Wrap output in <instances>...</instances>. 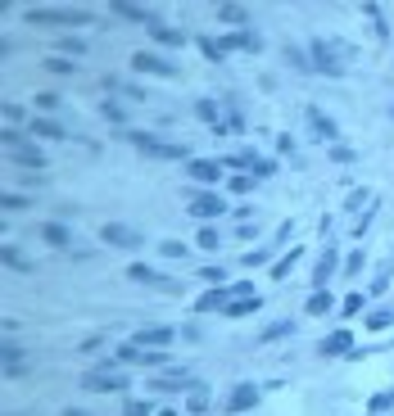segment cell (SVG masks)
I'll return each instance as SVG.
<instances>
[{"instance_id":"f907efd6","label":"cell","mask_w":394,"mask_h":416,"mask_svg":"<svg viewBox=\"0 0 394 416\" xmlns=\"http://www.w3.org/2000/svg\"><path fill=\"white\" fill-rule=\"evenodd\" d=\"M45 68H50V73H59V77H73V73H77L73 59H59V55H55V59H45Z\"/></svg>"},{"instance_id":"7dc6e473","label":"cell","mask_w":394,"mask_h":416,"mask_svg":"<svg viewBox=\"0 0 394 416\" xmlns=\"http://www.w3.org/2000/svg\"><path fill=\"white\" fill-rule=\"evenodd\" d=\"M159 253H164V258H186L190 244H182V240H159Z\"/></svg>"},{"instance_id":"d4e9b609","label":"cell","mask_w":394,"mask_h":416,"mask_svg":"<svg viewBox=\"0 0 394 416\" xmlns=\"http://www.w3.org/2000/svg\"><path fill=\"white\" fill-rule=\"evenodd\" d=\"M208 403H213L208 384H199V380H195V389L186 394V412H190V416H204V412H208Z\"/></svg>"},{"instance_id":"6125c7cd","label":"cell","mask_w":394,"mask_h":416,"mask_svg":"<svg viewBox=\"0 0 394 416\" xmlns=\"http://www.w3.org/2000/svg\"><path fill=\"white\" fill-rule=\"evenodd\" d=\"M118 91H122V95H127V100H145V91L136 86V82H118Z\"/></svg>"},{"instance_id":"f35d334b","label":"cell","mask_w":394,"mask_h":416,"mask_svg":"<svg viewBox=\"0 0 394 416\" xmlns=\"http://www.w3.org/2000/svg\"><path fill=\"white\" fill-rule=\"evenodd\" d=\"M227 190H231V195H250V190H254V176L250 172H231L227 176Z\"/></svg>"},{"instance_id":"6da1fadb","label":"cell","mask_w":394,"mask_h":416,"mask_svg":"<svg viewBox=\"0 0 394 416\" xmlns=\"http://www.w3.org/2000/svg\"><path fill=\"white\" fill-rule=\"evenodd\" d=\"M23 19L36 23V27H82V23H91V10H55V5H45V10H23Z\"/></svg>"},{"instance_id":"11a10c76","label":"cell","mask_w":394,"mask_h":416,"mask_svg":"<svg viewBox=\"0 0 394 416\" xmlns=\"http://www.w3.org/2000/svg\"><path fill=\"white\" fill-rule=\"evenodd\" d=\"M0 208H5V213H23V208H28V199H23V195H10V190H5V195H0Z\"/></svg>"},{"instance_id":"4fadbf2b","label":"cell","mask_w":394,"mask_h":416,"mask_svg":"<svg viewBox=\"0 0 394 416\" xmlns=\"http://www.w3.org/2000/svg\"><path fill=\"white\" fill-rule=\"evenodd\" d=\"M173 335H177L173 326H141L136 335H131V344H141V349H168Z\"/></svg>"},{"instance_id":"c3c4849f","label":"cell","mask_w":394,"mask_h":416,"mask_svg":"<svg viewBox=\"0 0 394 416\" xmlns=\"http://www.w3.org/2000/svg\"><path fill=\"white\" fill-rule=\"evenodd\" d=\"M362 303H367L362 294H344V303H340V317H358V312H362Z\"/></svg>"},{"instance_id":"83f0119b","label":"cell","mask_w":394,"mask_h":416,"mask_svg":"<svg viewBox=\"0 0 394 416\" xmlns=\"http://www.w3.org/2000/svg\"><path fill=\"white\" fill-rule=\"evenodd\" d=\"M41 240L50 244V249H68V227H64V222H45V227H41Z\"/></svg>"},{"instance_id":"3957f363","label":"cell","mask_w":394,"mask_h":416,"mask_svg":"<svg viewBox=\"0 0 394 416\" xmlns=\"http://www.w3.org/2000/svg\"><path fill=\"white\" fill-rule=\"evenodd\" d=\"M186 213L199 218V222H218V218H227V199H222L218 190H190Z\"/></svg>"},{"instance_id":"5b68a950","label":"cell","mask_w":394,"mask_h":416,"mask_svg":"<svg viewBox=\"0 0 394 416\" xmlns=\"http://www.w3.org/2000/svg\"><path fill=\"white\" fill-rule=\"evenodd\" d=\"M308 64H313V73H322V77H344V64L336 59V45L331 41H308Z\"/></svg>"},{"instance_id":"30bf717a","label":"cell","mask_w":394,"mask_h":416,"mask_svg":"<svg viewBox=\"0 0 394 416\" xmlns=\"http://www.w3.org/2000/svg\"><path fill=\"white\" fill-rule=\"evenodd\" d=\"M304 118H308V127H313V136H318V141H327V145H340V122L336 118H327V113L318 109V104H308L304 109Z\"/></svg>"},{"instance_id":"f546056e","label":"cell","mask_w":394,"mask_h":416,"mask_svg":"<svg viewBox=\"0 0 394 416\" xmlns=\"http://www.w3.org/2000/svg\"><path fill=\"white\" fill-rule=\"evenodd\" d=\"M376 204V195H372V190H349V199H344V204H340V208H344V213H367V208H372Z\"/></svg>"},{"instance_id":"9c48e42d","label":"cell","mask_w":394,"mask_h":416,"mask_svg":"<svg viewBox=\"0 0 394 416\" xmlns=\"http://www.w3.org/2000/svg\"><path fill=\"white\" fill-rule=\"evenodd\" d=\"M190 181H195L199 190H213L222 181V176H227V167H222V159H190Z\"/></svg>"},{"instance_id":"9a60e30c","label":"cell","mask_w":394,"mask_h":416,"mask_svg":"<svg viewBox=\"0 0 394 416\" xmlns=\"http://www.w3.org/2000/svg\"><path fill=\"white\" fill-rule=\"evenodd\" d=\"M318 349H322V358H349L353 353V335L349 330H336V335H327Z\"/></svg>"},{"instance_id":"4316f807","label":"cell","mask_w":394,"mask_h":416,"mask_svg":"<svg viewBox=\"0 0 394 416\" xmlns=\"http://www.w3.org/2000/svg\"><path fill=\"white\" fill-rule=\"evenodd\" d=\"M222 312H227V317H250V312H263V299H259V294H250V299H231Z\"/></svg>"},{"instance_id":"b9f144b4","label":"cell","mask_w":394,"mask_h":416,"mask_svg":"<svg viewBox=\"0 0 394 416\" xmlns=\"http://www.w3.org/2000/svg\"><path fill=\"white\" fill-rule=\"evenodd\" d=\"M241 263H245V267H263V263H272V244H263V249H250Z\"/></svg>"},{"instance_id":"d590c367","label":"cell","mask_w":394,"mask_h":416,"mask_svg":"<svg viewBox=\"0 0 394 416\" xmlns=\"http://www.w3.org/2000/svg\"><path fill=\"white\" fill-rule=\"evenodd\" d=\"M0 263H5V267H14V272H28V267H32V263H28V253H23V249H14V244H5V249H0Z\"/></svg>"},{"instance_id":"277c9868","label":"cell","mask_w":394,"mask_h":416,"mask_svg":"<svg viewBox=\"0 0 394 416\" xmlns=\"http://www.w3.org/2000/svg\"><path fill=\"white\" fill-rule=\"evenodd\" d=\"M82 389H91V394H122L127 389V375L113 371V367H96V371H82Z\"/></svg>"},{"instance_id":"be15d7a7","label":"cell","mask_w":394,"mask_h":416,"mask_svg":"<svg viewBox=\"0 0 394 416\" xmlns=\"http://www.w3.org/2000/svg\"><path fill=\"white\" fill-rule=\"evenodd\" d=\"M290 231H295V227H290V222H281V227H276V240H272V249H281V244L290 240Z\"/></svg>"},{"instance_id":"e0dca14e","label":"cell","mask_w":394,"mask_h":416,"mask_svg":"<svg viewBox=\"0 0 394 416\" xmlns=\"http://www.w3.org/2000/svg\"><path fill=\"white\" fill-rule=\"evenodd\" d=\"M222 50H250V55H263V36H254V32H227L222 36Z\"/></svg>"},{"instance_id":"836d02e7","label":"cell","mask_w":394,"mask_h":416,"mask_svg":"<svg viewBox=\"0 0 394 416\" xmlns=\"http://www.w3.org/2000/svg\"><path fill=\"white\" fill-rule=\"evenodd\" d=\"M276 150H281L295 167H304V154H299V145H295V136H290V132H276Z\"/></svg>"},{"instance_id":"ac0fdd59","label":"cell","mask_w":394,"mask_h":416,"mask_svg":"<svg viewBox=\"0 0 394 416\" xmlns=\"http://www.w3.org/2000/svg\"><path fill=\"white\" fill-rule=\"evenodd\" d=\"M28 136H36V141H64V127H59V122L55 118H45V113H41V118H32V122H28Z\"/></svg>"},{"instance_id":"db71d44e","label":"cell","mask_w":394,"mask_h":416,"mask_svg":"<svg viewBox=\"0 0 394 416\" xmlns=\"http://www.w3.org/2000/svg\"><path fill=\"white\" fill-rule=\"evenodd\" d=\"M100 113H105V118H109V122H122V118H127V113H122V104H118V100H100Z\"/></svg>"},{"instance_id":"74e56055","label":"cell","mask_w":394,"mask_h":416,"mask_svg":"<svg viewBox=\"0 0 394 416\" xmlns=\"http://www.w3.org/2000/svg\"><path fill=\"white\" fill-rule=\"evenodd\" d=\"M290 330H295V321H272V326L259 335V344H276V340H285Z\"/></svg>"},{"instance_id":"d6986e66","label":"cell","mask_w":394,"mask_h":416,"mask_svg":"<svg viewBox=\"0 0 394 416\" xmlns=\"http://www.w3.org/2000/svg\"><path fill=\"white\" fill-rule=\"evenodd\" d=\"M218 19L227 23V27H236V32H250V10L236 5V0H231V5H218Z\"/></svg>"},{"instance_id":"94428289","label":"cell","mask_w":394,"mask_h":416,"mask_svg":"<svg viewBox=\"0 0 394 416\" xmlns=\"http://www.w3.org/2000/svg\"><path fill=\"white\" fill-rule=\"evenodd\" d=\"M100 349H105V340H100V335H91V340L77 344V353H87V358H91V353H100Z\"/></svg>"},{"instance_id":"7402d4cb","label":"cell","mask_w":394,"mask_h":416,"mask_svg":"<svg viewBox=\"0 0 394 416\" xmlns=\"http://www.w3.org/2000/svg\"><path fill=\"white\" fill-rule=\"evenodd\" d=\"M150 36H154V45H173V50L186 45V32H177V27H168V23H159V19L150 23Z\"/></svg>"},{"instance_id":"1f68e13d","label":"cell","mask_w":394,"mask_h":416,"mask_svg":"<svg viewBox=\"0 0 394 416\" xmlns=\"http://www.w3.org/2000/svg\"><path fill=\"white\" fill-rule=\"evenodd\" d=\"M195 118L208 122V127H218V122H222V104H218V100H195Z\"/></svg>"},{"instance_id":"f1b7e54d","label":"cell","mask_w":394,"mask_h":416,"mask_svg":"<svg viewBox=\"0 0 394 416\" xmlns=\"http://www.w3.org/2000/svg\"><path fill=\"white\" fill-rule=\"evenodd\" d=\"M195 244H199L204 253H218V249H222V231L213 227V222H204V227H199V235H195Z\"/></svg>"},{"instance_id":"6f0895ef","label":"cell","mask_w":394,"mask_h":416,"mask_svg":"<svg viewBox=\"0 0 394 416\" xmlns=\"http://www.w3.org/2000/svg\"><path fill=\"white\" fill-rule=\"evenodd\" d=\"M23 118H28V113H23V104H5V127H19Z\"/></svg>"},{"instance_id":"7bdbcfd3","label":"cell","mask_w":394,"mask_h":416,"mask_svg":"<svg viewBox=\"0 0 394 416\" xmlns=\"http://www.w3.org/2000/svg\"><path fill=\"white\" fill-rule=\"evenodd\" d=\"M285 59H290V68H299V73H313V64H308V50H299V45H290V50H285Z\"/></svg>"},{"instance_id":"ba28073f","label":"cell","mask_w":394,"mask_h":416,"mask_svg":"<svg viewBox=\"0 0 394 416\" xmlns=\"http://www.w3.org/2000/svg\"><path fill=\"white\" fill-rule=\"evenodd\" d=\"M100 240L109 244V249H141L145 235L131 231V227H122V222H105V227H100Z\"/></svg>"},{"instance_id":"e7e4bbea","label":"cell","mask_w":394,"mask_h":416,"mask_svg":"<svg viewBox=\"0 0 394 416\" xmlns=\"http://www.w3.org/2000/svg\"><path fill=\"white\" fill-rule=\"evenodd\" d=\"M154 416H177V412H168V407H164V412H154Z\"/></svg>"},{"instance_id":"52a82bcc","label":"cell","mask_w":394,"mask_h":416,"mask_svg":"<svg viewBox=\"0 0 394 416\" xmlns=\"http://www.w3.org/2000/svg\"><path fill=\"white\" fill-rule=\"evenodd\" d=\"M131 73H141V77H177V64L173 59H164V55H154V50H136L131 55Z\"/></svg>"},{"instance_id":"816d5d0a","label":"cell","mask_w":394,"mask_h":416,"mask_svg":"<svg viewBox=\"0 0 394 416\" xmlns=\"http://www.w3.org/2000/svg\"><path fill=\"white\" fill-rule=\"evenodd\" d=\"M122 416H154V407L141 403V398H127V403H122Z\"/></svg>"},{"instance_id":"44dd1931","label":"cell","mask_w":394,"mask_h":416,"mask_svg":"<svg viewBox=\"0 0 394 416\" xmlns=\"http://www.w3.org/2000/svg\"><path fill=\"white\" fill-rule=\"evenodd\" d=\"M127 276H131L136 285H159V290H177L173 281H164V276L154 272V267H145V263H131V267H127Z\"/></svg>"},{"instance_id":"2e32d148","label":"cell","mask_w":394,"mask_h":416,"mask_svg":"<svg viewBox=\"0 0 394 416\" xmlns=\"http://www.w3.org/2000/svg\"><path fill=\"white\" fill-rule=\"evenodd\" d=\"M109 10H113V19H122V23H141V27H150V23H154V14L141 10V5H131V0H113Z\"/></svg>"},{"instance_id":"7c38bea8","label":"cell","mask_w":394,"mask_h":416,"mask_svg":"<svg viewBox=\"0 0 394 416\" xmlns=\"http://www.w3.org/2000/svg\"><path fill=\"white\" fill-rule=\"evenodd\" d=\"M336 267H344V258H340V253H336V244H331V249H322L318 267H313V290H327V285H331V276H336Z\"/></svg>"},{"instance_id":"cb8c5ba5","label":"cell","mask_w":394,"mask_h":416,"mask_svg":"<svg viewBox=\"0 0 394 416\" xmlns=\"http://www.w3.org/2000/svg\"><path fill=\"white\" fill-rule=\"evenodd\" d=\"M127 362H141V344H118V349L105 358V367H113V371H122Z\"/></svg>"},{"instance_id":"f6af8a7d","label":"cell","mask_w":394,"mask_h":416,"mask_svg":"<svg viewBox=\"0 0 394 416\" xmlns=\"http://www.w3.org/2000/svg\"><path fill=\"white\" fill-rule=\"evenodd\" d=\"M195 276L208 285V290H213V285H227V267H204V272H195Z\"/></svg>"},{"instance_id":"ee69618b","label":"cell","mask_w":394,"mask_h":416,"mask_svg":"<svg viewBox=\"0 0 394 416\" xmlns=\"http://www.w3.org/2000/svg\"><path fill=\"white\" fill-rule=\"evenodd\" d=\"M276 172H281V167H276V159H263V154H259V159H254V181H259V176H276Z\"/></svg>"},{"instance_id":"4dcf8cb0","label":"cell","mask_w":394,"mask_h":416,"mask_svg":"<svg viewBox=\"0 0 394 416\" xmlns=\"http://www.w3.org/2000/svg\"><path fill=\"white\" fill-rule=\"evenodd\" d=\"M362 14H367V23L376 27V36H381V41H390V23H385L381 5H376V0H367V5H362Z\"/></svg>"},{"instance_id":"e575fe53","label":"cell","mask_w":394,"mask_h":416,"mask_svg":"<svg viewBox=\"0 0 394 416\" xmlns=\"http://www.w3.org/2000/svg\"><path fill=\"white\" fill-rule=\"evenodd\" d=\"M390 276H394V263H390V258H385V263L376 267V276H372V299H381L385 290H390Z\"/></svg>"},{"instance_id":"d6a6232c","label":"cell","mask_w":394,"mask_h":416,"mask_svg":"<svg viewBox=\"0 0 394 416\" xmlns=\"http://www.w3.org/2000/svg\"><path fill=\"white\" fill-rule=\"evenodd\" d=\"M195 45H199V55H204L208 64H222V59H227V50H222V41H213V36H195Z\"/></svg>"},{"instance_id":"5bb4252c","label":"cell","mask_w":394,"mask_h":416,"mask_svg":"<svg viewBox=\"0 0 394 416\" xmlns=\"http://www.w3.org/2000/svg\"><path fill=\"white\" fill-rule=\"evenodd\" d=\"M299 258H304V244H290V249H285L281 258H276V263L267 267V276H272V281H285V276H290V272L299 267Z\"/></svg>"},{"instance_id":"8992f818","label":"cell","mask_w":394,"mask_h":416,"mask_svg":"<svg viewBox=\"0 0 394 416\" xmlns=\"http://www.w3.org/2000/svg\"><path fill=\"white\" fill-rule=\"evenodd\" d=\"M263 398V389L254 380H241V384H231L227 389V398H222V407H227V416H236V412H250L254 403Z\"/></svg>"},{"instance_id":"60d3db41","label":"cell","mask_w":394,"mask_h":416,"mask_svg":"<svg viewBox=\"0 0 394 416\" xmlns=\"http://www.w3.org/2000/svg\"><path fill=\"white\" fill-rule=\"evenodd\" d=\"M362 267H367V253L353 249V253H344V267H340V272H344V276H358Z\"/></svg>"},{"instance_id":"ab89813d","label":"cell","mask_w":394,"mask_h":416,"mask_svg":"<svg viewBox=\"0 0 394 416\" xmlns=\"http://www.w3.org/2000/svg\"><path fill=\"white\" fill-rule=\"evenodd\" d=\"M390 326H394V312H385V308L367 312V330H372V335H376V330H390Z\"/></svg>"},{"instance_id":"ffe728a7","label":"cell","mask_w":394,"mask_h":416,"mask_svg":"<svg viewBox=\"0 0 394 416\" xmlns=\"http://www.w3.org/2000/svg\"><path fill=\"white\" fill-rule=\"evenodd\" d=\"M10 163H19V167H45V154L36 150L32 141H23L19 150H10Z\"/></svg>"},{"instance_id":"8d00e7d4","label":"cell","mask_w":394,"mask_h":416,"mask_svg":"<svg viewBox=\"0 0 394 416\" xmlns=\"http://www.w3.org/2000/svg\"><path fill=\"white\" fill-rule=\"evenodd\" d=\"M141 367H150V371H164V367H173V358H168L164 349H141Z\"/></svg>"},{"instance_id":"680465c9","label":"cell","mask_w":394,"mask_h":416,"mask_svg":"<svg viewBox=\"0 0 394 416\" xmlns=\"http://www.w3.org/2000/svg\"><path fill=\"white\" fill-rule=\"evenodd\" d=\"M55 104H59V95H55V91H41V95H36V109H41V113H50Z\"/></svg>"},{"instance_id":"603a6c76","label":"cell","mask_w":394,"mask_h":416,"mask_svg":"<svg viewBox=\"0 0 394 416\" xmlns=\"http://www.w3.org/2000/svg\"><path fill=\"white\" fill-rule=\"evenodd\" d=\"M331 308H336V294H331V290H313L308 303H304V312H308V317H327Z\"/></svg>"},{"instance_id":"681fc988","label":"cell","mask_w":394,"mask_h":416,"mask_svg":"<svg viewBox=\"0 0 394 416\" xmlns=\"http://www.w3.org/2000/svg\"><path fill=\"white\" fill-rule=\"evenodd\" d=\"M0 358H5V367H23V349H19V344H10V335H5V349H0Z\"/></svg>"},{"instance_id":"7a4b0ae2","label":"cell","mask_w":394,"mask_h":416,"mask_svg":"<svg viewBox=\"0 0 394 416\" xmlns=\"http://www.w3.org/2000/svg\"><path fill=\"white\" fill-rule=\"evenodd\" d=\"M122 136L141 154H150V159H190L186 145H177V141H159V136H150V132H122Z\"/></svg>"},{"instance_id":"8fae6325","label":"cell","mask_w":394,"mask_h":416,"mask_svg":"<svg viewBox=\"0 0 394 416\" xmlns=\"http://www.w3.org/2000/svg\"><path fill=\"white\" fill-rule=\"evenodd\" d=\"M150 389H154V394H190V389H195V375H190V371L150 375Z\"/></svg>"},{"instance_id":"484cf974","label":"cell","mask_w":394,"mask_h":416,"mask_svg":"<svg viewBox=\"0 0 394 416\" xmlns=\"http://www.w3.org/2000/svg\"><path fill=\"white\" fill-rule=\"evenodd\" d=\"M254 159H259L254 150H241V154H222V167H227V172H254Z\"/></svg>"},{"instance_id":"91938a15","label":"cell","mask_w":394,"mask_h":416,"mask_svg":"<svg viewBox=\"0 0 394 416\" xmlns=\"http://www.w3.org/2000/svg\"><path fill=\"white\" fill-rule=\"evenodd\" d=\"M390 407H394V394H376V398H372V416L390 412Z\"/></svg>"},{"instance_id":"bcb514c9","label":"cell","mask_w":394,"mask_h":416,"mask_svg":"<svg viewBox=\"0 0 394 416\" xmlns=\"http://www.w3.org/2000/svg\"><path fill=\"white\" fill-rule=\"evenodd\" d=\"M59 55H87V41L82 36H59Z\"/></svg>"},{"instance_id":"f5cc1de1","label":"cell","mask_w":394,"mask_h":416,"mask_svg":"<svg viewBox=\"0 0 394 416\" xmlns=\"http://www.w3.org/2000/svg\"><path fill=\"white\" fill-rule=\"evenodd\" d=\"M372 218H376V204L367 208V213H358V222H353V240H362V235H367V227H372Z\"/></svg>"},{"instance_id":"9f6ffc18","label":"cell","mask_w":394,"mask_h":416,"mask_svg":"<svg viewBox=\"0 0 394 416\" xmlns=\"http://www.w3.org/2000/svg\"><path fill=\"white\" fill-rule=\"evenodd\" d=\"M331 159H336L340 167H349L353 163V150H349V145H331Z\"/></svg>"}]
</instances>
